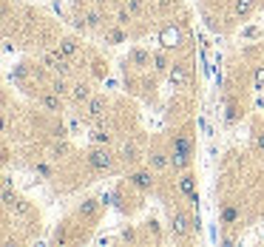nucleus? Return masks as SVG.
<instances>
[{
	"label": "nucleus",
	"instance_id": "f257e3e1",
	"mask_svg": "<svg viewBox=\"0 0 264 247\" xmlns=\"http://www.w3.org/2000/svg\"><path fill=\"white\" fill-rule=\"evenodd\" d=\"M193 159V145L185 133H176L173 136V151H170V168L173 171H185Z\"/></svg>",
	"mask_w": 264,
	"mask_h": 247
},
{
	"label": "nucleus",
	"instance_id": "f03ea898",
	"mask_svg": "<svg viewBox=\"0 0 264 247\" xmlns=\"http://www.w3.org/2000/svg\"><path fill=\"white\" fill-rule=\"evenodd\" d=\"M3 208H6V213L15 216V219H23V216L32 213V202L17 196L12 188H3Z\"/></svg>",
	"mask_w": 264,
	"mask_h": 247
},
{
	"label": "nucleus",
	"instance_id": "7ed1b4c3",
	"mask_svg": "<svg viewBox=\"0 0 264 247\" xmlns=\"http://www.w3.org/2000/svg\"><path fill=\"white\" fill-rule=\"evenodd\" d=\"M85 162L91 171H111L114 168V153L108 145H94V148L85 153Z\"/></svg>",
	"mask_w": 264,
	"mask_h": 247
},
{
	"label": "nucleus",
	"instance_id": "20e7f679",
	"mask_svg": "<svg viewBox=\"0 0 264 247\" xmlns=\"http://www.w3.org/2000/svg\"><path fill=\"white\" fill-rule=\"evenodd\" d=\"M168 228H170V233H173V239H188L196 225L190 222V216L185 213V210H170V216H168Z\"/></svg>",
	"mask_w": 264,
	"mask_h": 247
},
{
	"label": "nucleus",
	"instance_id": "39448f33",
	"mask_svg": "<svg viewBox=\"0 0 264 247\" xmlns=\"http://www.w3.org/2000/svg\"><path fill=\"white\" fill-rule=\"evenodd\" d=\"M43 66L49 68V71H54L57 77H68V74H71V63H68V57H63L57 49L43 54Z\"/></svg>",
	"mask_w": 264,
	"mask_h": 247
},
{
	"label": "nucleus",
	"instance_id": "423d86ee",
	"mask_svg": "<svg viewBox=\"0 0 264 247\" xmlns=\"http://www.w3.org/2000/svg\"><path fill=\"white\" fill-rule=\"evenodd\" d=\"M128 182H131L136 190H142V193L153 190V168H139V171H131V173H128Z\"/></svg>",
	"mask_w": 264,
	"mask_h": 247
},
{
	"label": "nucleus",
	"instance_id": "0eeeda50",
	"mask_svg": "<svg viewBox=\"0 0 264 247\" xmlns=\"http://www.w3.org/2000/svg\"><path fill=\"white\" fill-rule=\"evenodd\" d=\"M105 108H108V99L94 94V97L85 102V119H91V122H99L102 116H105Z\"/></svg>",
	"mask_w": 264,
	"mask_h": 247
},
{
	"label": "nucleus",
	"instance_id": "6e6552de",
	"mask_svg": "<svg viewBox=\"0 0 264 247\" xmlns=\"http://www.w3.org/2000/svg\"><path fill=\"white\" fill-rule=\"evenodd\" d=\"M40 105H43L49 114H63V111H66V108H63V97H60L57 91H51V88L40 94Z\"/></svg>",
	"mask_w": 264,
	"mask_h": 247
},
{
	"label": "nucleus",
	"instance_id": "1a4fd4ad",
	"mask_svg": "<svg viewBox=\"0 0 264 247\" xmlns=\"http://www.w3.org/2000/svg\"><path fill=\"white\" fill-rule=\"evenodd\" d=\"M119 159L125 165H133L142 159V153H139V145L133 142V139H128V142H122V151H119Z\"/></svg>",
	"mask_w": 264,
	"mask_h": 247
},
{
	"label": "nucleus",
	"instance_id": "9d476101",
	"mask_svg": "<svg viewBox=\"0 0 264 247\" xmlns=\"http://www.w3.org/2000/svg\"><path fill=\"white\" fill-rule=\"evenodd\" d=\"M179 190L185 193V196H188V202H193V205L199 202V193H196V179H193L190 173H182V176H179Z\"/></svg>",
	"mask_w": 264,
	"mask_h": 247
},
{
	"label": "nucleus",
	"instance_id": "9b49d317",
	"mask_svg": "<svg viewBox=\"0 0 264 247\" xmlns=\"http://www.w3.org/2000/svg\"><path fill=\"white\" fill-rule=\"evenodd\" d=\"M91 97H94V91H91L88 82H74V85H71V99H74L77 105H85Z\"/></svg>",
	"mask_w": 264,
	"mask_h": 247
},
{
	"label": "nucleus",
	"instance_id": "f8f14e48",
	"mask_svg": "<svg viewBox=\"0 0 264 247\" xmlns=\"http://www.w3.org/2000/svg\"><path fill=\"white\" fill-rule=\"evenodd\" d=\"M168 77H170V85H173V88H185V82H188V68L182 66V63H173L170 71H168Z\"/></svg>",
	"mask_w": 264,
	"mask_h": 247
},
{
	"label": "nucleus",
	"instance_id": "ddd939ff",
	"mask_svg": "<svg viewBox=\"0 0 264 247\" xmlns=\"http://www.w3.org/2000/svg\"><path fill=\"white\" fill-rule=\"evenodd\" d=\"M148 165L153 168V171H168V168H170V156L162 153V151H151V153H148Z\"/></svg>",
	"mask_w": 264,
	"mask_h": 247
},
{
	"label": "nucleus",
	"instance_id": "4468645a",
	"mask_svg": "<svg viewBox=\"0 0 264 247\" xmlns=\"http://www.w3.org/2000/svg\"><path fill=\"white\" fill-rule=\"evenodd\" d=\"M97 210H99L97 199H83V205L77 208V216L80 219H97Z\"/></svg>",
	"mask_w": 264,
	"mask_h": 247
},
{
	"label": "nucleus",
	"instance_id": "2eb2a0df",
	"mask_svg": "<svg viewBox=\"0 0 264 247\" xmlns=\"http://www.w3.org/2000/svg\"><path fill=\"white\" fill-rule=\"evenodd\" d=\"M125 63H131L133 68H145V66H151V54L148 51H142V49H133Z\"/></svg>",
	"mask_w": 264,
	"mask_h": 247
},
{
	"label": "nucleus",
	"instance_id": "dca6fc26",
	"mask_svg": "<svg viewBox=\"0 0 264 247\" xmlns=\"http://www.w3.org/2000/svg\"><path fill=\"white\" fill-rule=\"evenodd\" d=\"M57 51H60L63 57H68V60H71V57L80 51V46H77V40H74V37H63V40L57 43Z\"/></svg>",
	"mask_w": 264,
	"mask_h": 247
},
{
	"label": "nucleus",
	"instance_id": "f3484780",
	"mask_svg": "<svg viewBox=\"0 0 264 247\" xmlns=\"http://www.w3.org/2000/svg\"><path fill=\"white\" fill-rule=\"evenodd\" d=\"M179 40H182V34H179V29H173V26H168L165 32H162V46H165V49H176Z\"/></svg>",
	"mask_w": 264,
	"mask_h": 247
},
{
	"label": "nucleus",
	"instance_id": "a211bd4d",
	"mask_svg": "<svg viewBox=\"0 0 264 247\" xmlns=\"http://www.w3.org/2000/svg\"><path fill=\"white\" fill-rule=\"evenodd\" d=\"M239 208H236V205H225V208H222V213H219V219H222V225H227V228H230V225H236V222H239Z\"/></svg>",
	"mask_w": 264,
	"mask_h": 247
},
{
	"label": "nucleus",
	"instance_id": "6ab92c4d",
	"mask_svg": "<svg viewBox=\"0 0 264 247\" xmlns=\"http://www.w3.org/2000/svg\"><path fill=\"white\" fill-rule=\"evenodd\" d=\"M151 66H153V71H156V74H165V71H170V63H168V54H165V51H156V54L151 57Z\"/></svg>",
	"mask_w": 264,
	"mask_h": 247
},
{
	"label": "nucleus",
	"instance_id": "aec40b11",
	"mask_svg": "<svg viewBox=\"0 0 264 247\" xmlns=\"http://www.w3.org/2000/svg\"><path fill=\"white\" fill-rule=\"evenodd\" d=\"M91 139H94V145H111V142H114V133L108 131V128H94V131H91Z\"/></svg>",
	"mask_w": 264,
	"mask_h": 247
},
{
	"label": "nucleus",
	"instance_id": "412c9836",
	"mask_svg": "<svg viewBox=\"0 0 264 247\" xmlns=\"http://www.w3.org/2000/svg\"><path fill=\"white\" fill-rule=\"evenodd\" d=\"M105 23V17H102V12H99V6L97 9H91V12H85V29H99Z\"/></svg>",
	"mask_w": 264,
	"mask_h": 247
},
{
	"label": "nucleus",
	"instance_id": "4be33fe9",
	"mask_svg": "<svg viewBox=\"0 0 264 247\" xmlns=\"http://www.w3.org/2000/svg\"><path fill=\"white\" fill-rule=\"evenodd\" d=\"M253 6H256V0H233V12H236V17H250Z\"/></svg>",
	"mask_w": 264,
	"mask_h": 247
},
{
	"label": "nucleus",
	"instance_id": "5701e85b",
	"mask_svg": "<svg viewBox=\"0 0 264 247\" xmlns=\"http://www.w3.org/2000/svg\"><path fill=\"white\" fill-rule=\"evenodd\" d=\"M68 153H71V145L66 142V136H63L60 142L51 145V156H54V159H63V156H68Z\"/></svg>",
	"mask_w": 264,
	"mask_h": 247
},
{
	"label": "nucleus",
	"instance_id": "b1692460",
	"mask_svg": "<svg viewBox=\"0 0 264 247\" xmlns=\"http://www.w3.org/2000/svg\"><path fill=\"white\" fill-rule=\"evenodd\" d=\"M49 88H51V91H57L60 97H68V94H71V85L66 82V77H57V80H51Z\"/></svg>",
	"mask_w": 264,
	"mask_h": 247
},
{
	"label": "nucleus",
	"instance_id": "393cba45",
	"mask_svg": "<svg viewBox=\"0 0 264 247\" xmlns=\"http://www.w3.org/2000/svg\"><path fill=\"white\" fill-rule=\"evenodd\" d=\"M105 40H108L111 46H119V43H125V32H122V26H116V29H108V32H105Z\"/></svg>",
	"mask_w": 264,
	"mask_h": 247
},
{
	"label": "nucleus",
	"instance_id": "a878e982",
	"mask_svg": "<svg viewBox=\"0 0 264 247\" xmlns=\"http://www.w3.org/2000/svg\"><path fill=\"white\" fill-rule=\"evenodd\" d=\"M114 20H116V26H128V23L133 20V15L128 12V6H122V9H116Z\"/></svg>",
	"mask_w": 264,
	"mask_h": 247
},
{
	"label": "nucleus",
	"instance_id": "bb28decb",
	"mask_svg": "<svg viewBox=\"0 0 264 247\" xmlns=\"http://www.w3.org/2000/svg\"><path fill=\"white\" fill-rule=\"evenodd\" d=\"M253 88L264 91V66H259V68H256V74H253Z\"/></svg>",
	"mask_w": 264,
	"mask_h": 247
},
{
	"label": "nucleus",
	"instance_id": "cd10ccee",
	"mask_svg": "<svg viewBox=\"0 0 264 247\" xmlns=\"http://www.w3.org/2000/svg\"><path fill=\"white\" fill-rule=\"evenodd\" d=\"M125 6H128L131 15H142V12H145V3H142V0H128Z\"/></svg>",
	"mask_w": 264,
	"mask_h": 247
},
{
	"label": "nucleus",
	"instance_id": "c85d7f7f",
	"mask_svg": "<svg viewBox=\"0 0 264 247\" xmlns=\"http://www.w3.org/2000/svg\"><path fill=\"white\" fill-rule=\"evenodd\" d=\"M236 119H239V105L230 102V105H227V122H236Z\"/></svg>",
	"mask_w": 264,
	"mask_h": 247
},
{
	"label": "nucleus",
	"instance_id": "c756f323",
	"mask_svg": "<svg viewBox=\"0 0 264 247\" xmlns=\"http://www.w3.org/2000/svg\"><path fill=\"white\" fill-rule=\"evenodd\" d=\"M34 171H37L40 176H51V168L46 162H37V165H34Z\"/></svg>",
	"mask_w": 264,
	"mask_h": 247
},
{
	"label": "nucleus",
	"instance_id": "7c9ffc66",
	"mask_svg": "<svg viewBox=\"0 0 264 247\" xmlns=\"http://www.w3.org/2000/svg\"><path fill=\"white\" fill-rule=\"evenodd\" d=\"M256 148H259V151H264V131H259V133H256Z\"/></svg>",
	"mask_w": 264,
	"mask_h": 247
},
{
	"label": "nucleus",
	"instance_id": "2f4dec72",
	"mask_svg": "<svg viewBox=\"0 0 264 247\" xmlns=\"http://www.w3.org/2000/svg\"><path fill=\"white\" fill-rule=\"evenodd\" d=\"M122 239H125V242H136V233H133V230H125V233H122Z\"/></svg>",
	"mask_w": 264,
	"mask_h": 247
},
{
	"label": "nucleus",
	"instance_id": "473e14b6",
	"mask_svg": "<svg viewBox=\"0 0 264 247\" xmlns=\"http://www.w3.org/2000/svg\"><path fill=\"white\" fill-rule=\"evenodd\" d=\"M111 0H94V6H108Z\"/></svg>",
	"mask_w": 264,
	"mask_h": 247
}]
</instances>
